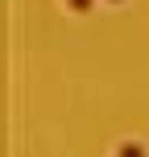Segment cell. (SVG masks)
I'll list each match as a JSON object with an SVG mask.
<instances>
[{
    "label": "cell",
    "instance_id": "2",
    "mask_svg": "<svg viewBox=\"0 0 149 157\" xmlns=\"http://www.w3.org/2000/svg\"><path fill=\"white\" fill-rule=\"evenodd\" d=\"M66 4H71L75 13H87V8H91V0H66Z\"/></svg>",
    "mask_w": 149,
    "mask_h": 157
},
{
    "label": "cell",
    "instance_id": "1",
    "mask_svg": "<svg viewBox=\"0 0 149 157\" xmlns=\"http://www.w3.org/2000/svg\"><path fill=\"white\" fill-rule=\"evenodd\" d=\"M116 157H145V149H141L137 141H128V145H120V149H116Z\"/></svg>",
    "mask_w": 149,
    "mask_h": 157
}]
</instances>
